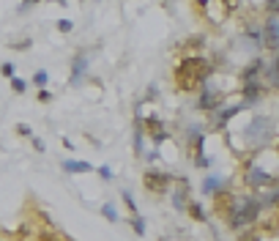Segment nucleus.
Wrapping results in <instances>:
<instances>
[{
    "label": "nucleus",
    "instance_id": "nucleus-22",
    "mask_svg": "<svg viewBox=\"0 0 279 241\" xmlns=\"http://www.w3.org/2000/svg\"><path fill=\"white\" fill-rule=\"evenodd\" d=\"M0 74H3L6 79H14L17 77V66L14 63H0Z\"/></svg>",
    "mask_w": 279,
    "mask_h": 241
},
{
    "label": "nucleus",
    "instance_id": "nucleus-31",
    "mask_svg": "<svg viewBox=\"0 0 279 241\" xmlns=\"http://www.w3.org/2000/svg\"><path fill=\"white\" fill-rule=\"evenodd\" d=\"M238 241H260V238H257V236H255V233H244V236H241V238H238Z\"/></svg>",
    "mask_w": 279,
    "mask_h": 241
},
{
    "label": "nucleus",
    "instance_id": "nucleus-10",
    "mask_svg": "<svg viewBox=\"0 0 279 241\" xmlns=\"http://www.w3.org/2000/svg\"><path fill=\"white\" fill-rule=\"evenodd\" d=\"M263 47L279 52V19H274V17H268L263 25Z\"/></svg>",
    "mask_w": 279,
    "mask_h": 241
},
{
    "label": "nucleus",
    "instance_id": "nucleus-23",
    "mask_svg": "<svg viewBox=\"0 0 279 241\" xmlns=\"http://www.w3.org/2000/svg\"><path fill=\"white\" fill-rule=\"evenodd\" d=\"M14 132H17L19 137H25V140H30V137H33V129H30L28 124H17V126H14Z\"/></svg>",
    "mask_w": 279,
    "mask_h": 241
},
{
    "label": "nucleus",
    "instance_id": "nucleus-29",
    "mask_svg": "<svg viewBox=\"0 0 279 241\" xmlns=\"http://www.w3.org/2000/svg\"><path fill=\"white\" fill-rule=\"evenodd\" d=\"M159 96V88L156 85H148V91H145V99H156Z\"/></svg>",
    "mask_w": 279,
    "mask_h": 241
},
{
    "label": "nucleus",
    "instance_id": "nucleus-7",
    "mask_svg": "<svg viewBox=\"0 0 279 241\" xmlns=\"http://www.w3.org/2000/svg\"><path fill=\"white\" fill-rule=\"evenodd\" d=\"M88 71H91V50H79L77 55L71 58V77H69V85L77 88L88 79Z\"/></svg>",
    "mask_w": 279,
    "mask_h": 241
},
{
    "label": "nucleus",
    "instance_id": "nucleus-16",
    "mask_svg": "<svg viewBox=\"0 0 279 241\" xmlns=\"http://www.w3.org/2000/svg\"><path fill=\"white\" fill-rule=\"evenodd\" d=\"M121 200H124V206H126L129 217H140V209H137V203H134L132 192H121Z\"/></svg>",
    "mask_w": 279,
    "mask_h": 241
},
{
    "label": "nucleus",
    "instance_id": "nucleus-12",
    "mask_svg": "<svg viewBox=\"0 0 279 241\" xmlns=\"http://www.w3.org/2000/svg\"><path fill=\"white\" fill-rule=\"evenodd\" d=\"M241 110H244V104H230V107H224V104H222V110L214 115V126H216V129H224V126H227L230 120H233Z\"/></svg>",
    "mask_w": 279,
    "mask_h": 241
},
{
    "label": "nucleus",
    "instance_id": "nucleus-20",
    "mask_svg": "<svg viewBox=\"0 0 279 241\" xmlns=\"http://www.w3.org/2000/svg\"><path fill=\"white\" fill-rule=\"evenodd\" d=\"M55 28H58V33H63V36H69V33L74 30V19H69V17L58 19V22H55Z\"/></svg>",
    "mask_w": 279,
    "mask_h": 241
},
{
    "label": "nucleus",
    "instance_id": "nucleus-18",
    "mask_svg": "<svg viewBox=\"0 0 279 241\" xmlns=\"http://www.w3.org/2000/svg\"><path fill=\"white\" fill-rule=\"evenodd\" d=\"M126 222H129V225H132V230H134V233H137V236H140V238H142V236H145V230H148V227H145V219H142V217H129V219H126Z\"/></svg>",
    "mask_w": 279,
    "mask_h": 241
},
{
    "label": "nucleus",
    "instance_id": "nucleus-15",
    "mask_svg": "<svg viewBox=\"0 0 279 241\" xmlns=\"http://www.w3.org/2000/svg\"><path fill=\"white\" fill-rule=\"evenodd\" d=\"M30 85H33V88H38V91H44L47 85H50V74H47L44 69L33 71V77H30Z\"/></svg>",
    "mask_w": 279,
    "mask_h": 241
},
{
    "label": "nucleus",
    "instance_id": "nucleus-8",
    "mask_svg": "<svg viewBox=\"0 0 279 241\" xmlns=\"http://www.w3.org/2000/svg\"><path fill=\"white\" fill-rule=\"evenodd\" d=\"M247 184L252 186V189H263V186H274V184H276V178H274V176H268V173H265L263 167L249 165V167H247Z\"/></svg>",
    "mask_w": 279,
    "mask_h": 241
},
{
    "label": "nucleus",
    "instance_id": "nucleus-33",
    "mask_svg": "<svg viewBox=\"0 0 279 241\" xmlns=\"http://www.w3.org/2000/svg\"><path fill=\"white\" fill-rule=\"evenodd\" d=\"M276 211H279V203H276Z\"/></svg>",
    "mask_w": 279,
    "mask_h": 241
},
{
    "label": "nucleus",
    "instance_id": "nucleus-2",
    "mask_svg": "<svg viewBox=\"0 0 279 241\" xmlns=\"http://www.w3.org/2000/svg\"><path fill=\"white\" fill-rule=\"evenodd\" d=\"M260 211H263V203L257 195H249V197H241L235 203V209L224 217V222H227L230 230H244V227L255 225L257 219H260Z\"/></svg>",
    "mask_w": 279,
    "mask_h": 241
},
{
    "label": "nucleus",
    "instance_id": "nucleus-27",
    "mask_svg": "<svg viewBox=\"0 0 279 241\" xmlns=\"http://www.w3.org/2000/svg\"><path fill=\"white\" fill-rule=\"evenodd\" d=\"M194 165L200 167V170H208V167H211V159H208V156H194Z\"/></svg>",
    "mask_w": 279,
    "mask_h": 241
},
{
    "label": "nucleus",
    "instance_id": "nucleus-14",
    "mask_svg": "<svg viewBox=\"0 0 279 241\" xmlns=\"http://www.w3.org/2000/svg\"><path fill=\"white\" fill-rule=\"evenodd\" d=\"M186 217L194 219V222H206V211H203V206L197 203V200H189L186 206Z\"/></svg>",
    "mask_w": 279,
    "mask_h": 241
},
{
    "label": "nucleus",
    "instance_id": "nucleus-1",
    "mask_svg": "<svg viewBox=\"0 0 279 241\" xmlns=\"http://www.w3.org/2000/svg\"><path fill=\"white\" fill-rule=\"evenodd\" d=\"M214 77V63L206 55H197V52H189L183 55L173 69V79L175 88L181 93H200V88H206Z\"/></svg>",
    "mask_w": 279,
    "mask_h": 241
},
{
    "label": "nucleus",
    "instance_id": "nucleus-9",
    "mask_svg": "<svg viewBox=\"0 0 279 241\" xmlns=\"http://www.w3.org/2000/svg\"><path fill=\"white\" fill-rule=\"evenodd\" d=\"M224 186H227L224 176L208 173V176L203 178V184H200V192H203V197H216V195H222V192H224Z\"/></svg>",
    "mask_w": 279,
    "mask_h": 241
},
{
    "label": "nucleus",
    "instance_id": "nucleus-6",
    "mask_svg": "<svg viewBox=\"0 0 279 241\" xmlns=\"http://www.w3.org/2000/svg\"><path fill=\"white\" fill-rule=\"evenodd\" d=\"M244 132H247V140L252 145H265L271 140V120L265 115H255L247 124V129H244Z\"/></svg>",
    "mask_w": 279,
    "mask_h": 241
},
{
    "label": "nucleus",
    "instance_id": "nucleus-11",
    "mask_svg": "<svg viewBox=\"0 0 279 241\" xmlns=\"http://www.w3.org/2000/svg\"><path fill=\"white\" fill-rule=\"evenodd\" d=\"M60 167H63V173H69V176H88V173H96V167H93L91 162H85V159H63Z\"/></svg>",
    "mask_w": 279,
    "mask_h": 241
},
{
    "label": "nucleus",
    "instance_id": "nucleus-28",
    "mask_svg": "<svg viewBox=\"0 0 279 241\" xmlns=\"http://www.w3.org/2000/svg\"><path fill=\"white\" fill-rule=\"evenodd\" d=\"M28 47H33V42H30V38H22V42L11 44V50H28Z\"/></svg>",
    "mask_w": 279,
    "mask_h": 241
},
{
    "label": "nucleus",
    "instance_id": "nucleus-4",
    "mask_svg": "<svg viewBox=\"0 0 279 241\" xmlns=\"http://www.w3.org/2000/svg\"><path fill=\"white\" fill-rule=\"evenodd\" d=\"M222 102H224V96L211 83L206 85V88H200V93H197V110L206 112V115H211V118L222 110Z\"/></svg>",
    "mask_w": 279,
    "mask_h": 241
},
{
    "label": "nucleus",
    "instance_id": "nucleus-24",
    "mask_svg": "<svg viewBox=\"0 0 279 241\" xmlns=\"http://www.w3.org/2000/svg\"><path fill=\"white\" fill-rule=\"evenodd\" d=\"M142 159H145V162L148 165H156V162H159V159H162V153H159V148H151V151H145V156H142Z\"/></svg>",
    "mask_w": 279,
    "mask_h": 241
},
{
    "label": "nucleus",
    "instance_id": "nucleus-5",
    "mask_svg": "<svg viewBox=\"0 0 279 241\" xmlns=\"http://www.w3.org/2000/svg\"><path fill=\"white\" fill-rule=\"evenodd\" d=\"M142 129H145V137L151 140L153 145H162V143H167V140H170L167 124L162 120V115H156V112L142 115Z\"/></svg>",
    "mask_w": 279,
    "mask_h": 241
},
{
    "label": "nucleus",
    "instance_id": "nucleus-21",
    "mask_svg": "<svg viewBox=\"0 0 279 241\" xmlns=\"http://www.w3.org/2000/svg\"><path fill=\"white\" fill-rule=\"evenodd\" d=\"M9 88L14 91V93H25V91H28V79L14 77V79H9Z\"/></svg>",
    "mask_w": 279,
    "mask_h": 241
},
{
    "label": "nucleus",
    "instance_id": "nucleus-26",
    "mask_svg": "<svg viewBox=\"0 0 279 241\" xmlns=\"http://www.w3.org/2000/svg\"><path fill=\"white\" fill-rule=\"evenodd\" d=\"M30 145H33V148H36L38 153H44V151H47V145H44V140H42V137H36V135H33V137H30Z\"/></svg>",
    "mask_w": 279,
    "mask_h": 241
},
{
    "label": "nucleus",
    "instance_id": "nucleus-25",
    "mask_svg": "<svg viewBox=\"0 0 279 241\" xmlns=\"http://www.w3.org/2000/svg\"><path fill=\"white\" fill-rule=\"evenodd\" d=\"M36 99H38V102H42V104H50V102H52V91H50V88L38 91V93H36Z\"/></svg>",
    "mask_w": 279,
    "mask_h": 241
},
{
    "label": "nucleus",
    "instance_id": "nucleus-32",
    "mask_svg": "<svg viewBox=\"0 0 279 241\" xmlns=\"http://www.w3.org/2000/svg\"><path fill=\"white\" fill-rule=\"evenodd\" d=\"M276 153H279V143H276Z\"/></svg>",
    "mask_w": 279,
    "mask_h": 241
},
{
    "label": "nucleus",
    "instance_id": "nucleus-30",
    "mask_svg": "<svg viewBox=\"0 0 279 241\" xmlns=\"http://www.w3.org/2000/svg\"><path fill=\"white\" fill-rule=\"evenodd\" d=\"M265 11H268V14H279V3H268V6H265Z\"/></svg>",
    "mask_w": 279,
    "mask_h": 241
},
{
    "label": "nucleus",
    "instance_id": "nucleus-17",
    "mask_svg": "<svg viewBox=\"0 0 279 241\" xmlns=\"http://www.w3.org/2000/svg\"><path fill=\"white\" fill-rule=\"evenodd\" d=\"M101 217H104L107 222H118L121 214H118V209H115V203H104L101 206Z\"/></svg>",
    "mask_w": 279,
    "mask_h": 241
},
{
    "label": "nucleus",
    "instance_id": "nucleus-3",
    "mask_svg": "<svg viewBox=\"0 0 279 241\" xmlns=\"http://www.w3.org/2000/svg\"><path fill=\"white\" fill-rule=\"evenodd\" d=\"M142 189L153 197H170V192L175 189V176L167 170H159V167H148L140 178Z\"/></svg>",
    "mask_w": 279,
    "mask_h": 241
},
{
    "label": "nucleus",
    "instance_id": "nucleus-19",
    "mask_svg": "<svg viewBox=\"0 0 279 241\" xmlns=\"http://www.w3.org/2000/svg\"><path fill=\"white\" fill-rule=\"evenodd\" d=\"M96 176L104 181V184H110V181L115 178V173H112V167H110V165H99V167H96Z\"/></svg>",
    "mask_w": 279,
    "mask_h": 241
},
{
    "label": "nucleus",
    "instance_id": "nucleus-34",
    "mask_svg": "<svg viewBox=\"0 0 279 241\" xmlns=\"http://www.w3.org/2000/svg\"><path fill=\"white\" fill-rule=\"evenodd\" d=\"M159 241H162V238H159Z\"/></svg>",
    "mask_w": 279,
    "mask_h": 241
},
{
    "label": "nucleus",
    "instance_id": "nucleus-13",
    "mask_svg": "<svg viewBox=\"0 0 279 241\" xmlns=\"http://www.w3.org/2000/svg\"><path fill=\"white\" fill-rule=\"evenodd\" d=\"M241 96H244V104H255L257 99L263 96V85L260 83H244L241 85Z\"/></svg>",
    "mask_w": 279,
    "mask_h": 241
}]
</instances>
